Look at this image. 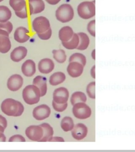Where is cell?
<instances>
[{"instance_id":"6da1fadb","label":"cell","mask_w":135,"mask_h":152,"mask_svg":"<svg viewBox=\"0 0 135 152\" xmlns=\"http://www.w3.org/2000/svg\"><path fill=\"white\" fill-rule=\"evenodd\" d=\"M1 110L7 116L19 117L23 114L24 108L21 102L12 98H7L2 103Z\"/></svg>"},{"instance_id":"7a4b0ae2","label":"cell","mask_w":135,"mask_h":152,"mask_svg":"<svg viewBox=\"0 0 135 152\" xmlns=\"http://www.w3.org/2000/svg\"><path fill=\"white\" fill-rule=\"evenodd\" d=\"M22 97L27 104H36L39 102L40 99V91L34 85L27 86L23 90Z\"/></svg>"},{"instance_id":"3957f363","label":"cell","mask_w":135,"mask_h":152,"mask_svg":"<svg viewBox=\"0 0 135 152\" xmlns=\"http://www.w3.org/2000/svg\"><path fill=\"white\" fill-rule=\"evenodd\" d=\"M77 13L83 20L91 19L96 15L95 1H83L77 7Z\"/></svg>"},{"instance_id":"277c9868","label":"cell","mask_w":135,"mask_h":152,"mask_svg":"<svg viewBox=\"0 0 135 152\" xmlns=\"http://www.w3.org/2000/svg\"><path fill=\"white\" fill-rule=\"evenodd\" d=\"M74 8L71 5L67 3L61 5L55 11V17L57 20L63 23L71 21L74 19Z\"/></svg>"},{"instance_id":"5b68a950","label":"cell","mask_w":135,"mask_h":152,"mask_svg":"<svg viewBox=\"0 0 135 152\" xmlns=\"http://www.w3.org/2000/svg\"><path fill=\"white\" fill-rule=\"evenodd\" d=\"M73 106L72 113L77 118L85 119L91 116V109L85 102H78Z\"/></svg>"},{"instance_id":"8992f818","label":"cell","mask_w":135,"mask_h":152,"mask_svg":"<svg viewBox=\"0 0 135 152\" xmlns=\"http://www.w3.org/2000/svg\"><path fill=\"white\" fill-rule=\"evenodd\" d=\"M33 31L36 33H41L47 31L50 28L49 20L45 17H36L32 23Z\"/></svg>"},{"instance_id":"52a82bcc","label":"cell","mask_w":135,"mask_h":152,"mask_svg":"<svg viewBox=\"0 0 135 152\" xmlns=\"http://www.w3.org/2000/svg\"><path fill=\"white\" fill-rule=\"evenodd\" d=\"M26 135L30 140L34 142H39L42 137L43 131L40 125H32L26 128Z\"/></svg>"},{"instance_id":"ba28073f","label":"cell","mask_w":135,"mask_h":152,"mask_svg":"<svg viewBox=\"0 0 135 152\" xmlns=\"http://www.w3.org/2000/svg\"><path fill=\"white\" fill-rule=\"evenodd\" d=\"M51 109L47 104H41L33 110V116L38 121H42L50 116Z\"/></svg>"},{"instance_id":"9c48e42d","label":"cell","mask_w":135,"mask_h":152,"mask_svg":"<svg viewBox=\"0 0 135 152\" xmlns=\"http://www.w3.org/2000/svg\"><path fill=\"white\" fill-rule=\"evenodd\" d=\"M69 97V91L64 87L57 88L54 91L53 94V100L58 104L66 103Z\"/></svg>"},{"instance_id":"30bf717a","label":"cell","mask_w":135,"mask_h":152,"mask_svg":"<svg viewBox=\"0 0 135 152\" xmlns=\"http://www.w3.org/2000/svg\"><path fill=\"white\" fill-rule=\"evenodd\" d=\"M23 83V79L21 76L15 74L9 77L7 80V87L12 91H16L21 88Z\"/></svg>"},{"instance_id":"8fae6325","label":"cell","mask_w":135,"mask_h":152,"mask_svg":"<svg viewBox=\"0 0 135 152\" xmlns=\"http://www.w3.org/2000/svg\"><path fill=\"white\" fill-rule=\"evenodd\" d=\"M88 128L83 124H77L74 126L71 132L72 137L76 140H82L85 138L88 134Z\"/></svg>"},{"instance_id":"7c38bea8","label":"cell","mask_w":135,"mask_h":152,"mask_svg":"<svg viewBox=\"0 0 135 152\" xmlns=\"http://www.w3.org/2000/svg\"><path fill=\"white\" fill-rule=\"evenodd\" d=\"M84 66L77 62H70L67 67V72L72 78L79 77L83 73Z\"/></svg>"},{"instance_id":"4fadbf2b","label":"cell","mask_w":135,"mask_h":152,"mask_svg":"<svg viewBox=\"0 0 135 152\" xmlns=\"http://www.w3.org/2000/svg\"><path fill=\"white\" fill-rule=\"evenodd\" d=\"M55 68V64L49 58H45L40 61L38 64V69L41 73L47 74L53 71Z\"/></svg>"},{"instance_id":"5bb4252c","label":"cell","mask_w":135,"mask_h":152,"mask_svg":"<svg viewBox=\"0 0 135 152\" xmlns=\"http://www.w3.org/2000/svg\"><path fill=\"white\" fill-rule=\"evenodd\" d=\"M28 33L29 31L28 28L23 26H20L14 32V39L18 42L21 43L26 42L30 39Z\"/></svg>"},{"instance_id":"9a60e30c","label":"cell","mask_w":135,"mask_h":152,"mask_svg":"<svg viewBox=\"0 0 135 152\" xmlns=\"http://www.w3.org/2000/svg\"><path fill=\"white\" fill-rule=\"evenodd\" d=\"M30 15L38 14L45 9V3L43 0H28Z\"/></svg>"},{"instance_id":"2e32d148","label":"cell","mask_w":135,"mask_h":152,"mask_svg":"<svg viewBox=\"0 0 135 152\" xmlns=\"http://www.w3.org/2000/svg\"><path fill=\"white\" fill-rule=\"evenodd\" d=\"M27 53L28 50L26 48L22 46H19L18 47L15 48L12 51L11 53L10 57L13 61L18 62L21 61L24 58H26Z\"/></svg>"},{"instance_id":"e0dca14e","label":"cell","mask_w":135,"mask_h":152,"mask_svg":"<svg viewBox=\"0 0 135 152\" xmlns=\"http://www.w3.org/2000/svg\"><path fill=\"white\" fill-rule=\"evenodd\" d=\"M21 70L24 76L32 77L36 73V64L32 60H27L22 64Z\"/></svg>"},{"instance_id":"ac0fdd59","label":"cell","mask_w":135,"mask_h":152,"mask_svg":"<svg viewBox=\"0 0 135 152\" xmlns=\"http://www.w3.org/2000/svg\"><path fill=\"white\" fill-rule=\"evenodd\" d=\"M33 85L36 86L40 91L41 97L45 96L47 92V79L45 77L38 76L33 79Z\"/></svg>"},{"instance_id":"d6986e66","label":"cell","mask_w":135,"mask_h":152,"mask_svg":"<svg viewBox=\"0 0 135 152\" xmlns=\"http://www.w3.org/2000/svg\"><path fill=\"white\" fill-rule=\"evenodd\" d=\"M74 34V30L71 27L63 26L59 31V38L62 42H66L71 39Z\"/></svg>"},{"instance_id":"ffe728a7","label":"cell","mask_w":135,"mask_h":152,"mask_svg":"<svg viewBox=\"0 0 135 152\" xmlns=\"http://www.w3.org/2000/svg\"><path fill=\"white\" fill-rule=\"evenodd\" d=\"M40 126L42 128L43 131V135L42 137L39 142H48L50 138L52 137L53 135V129L51 126L49 124L43 123L40 125Z\"/></svg>"},{"instance_id":"44dd1931","label":"cell","mask_w":135,"mask_h":152,"mask_svg":"<svg viewBox=\"0 0 135 152\" xmlns=\"http://www.w3.org/2000/svg\"><path fill=\"white\" fill-rule=\"evenodd\" d=\"M79 44V38L78 33H74L73 37L70 40L66 42H62V45L68 50H74L77 49Z\"/></svg>"},{"instance_id":"7402d4cb","label":"cell","mask_w":135,"mask_h":152,"mask_svg":"<svg viewBox=\"0 0 135 152\" xmlns=\"http://www.w3.org/2000/svg\"><path fill=\"white\" fill-rule=\"evenodd\" d=\"M79 38V44L77 47L79 50H85L88 48L90 44V39L88 35L85 32L78 33Z\"/></svg>"},{"instance_id":"603a6c76","label":"cell","mask_w":135,"mask_h":152,"mask_svg":"<svg viewBox=\"0 0 135 152\" xmlns=\"http://www.w3.org/2000/svg\"><path fill=\"white\" fill-rule=\"evenodd\" d=\"M66 77L64 73L57 72L52 74L49 79V83L52 86H57L64 82Z\"/></svg>"},{"instance_id":"cb8c5ba5","label":"cell","mask_w":135,"mask_h":152,"mask_svg":"<svg viewBox=\"0 0 135 152\" xmlns=\"http://www.w3.org/2000/svg\"><path fill=\"white\" fill-rule=\"evenodd\" d=\"M11 48V43L9 37L0 35V52L7 53Z\"/></svg>"},{"instance_id":"d4e9b609","label":"cell","mask_w":135,"mask_h":152,"mask_svg":"<svg viewBox=\"0 0 135 152\" xmlns=\"http://www.w3.org/2000/svg\"><path fill=\"white\" fill-rule=\"evenodd\" d=\"M12 17L11 10L6 6H0V23L8 21Z\"/></svg>"},{"instance_id":"484cf974","label":"cell","mask_w":135,"mask_h":152,"mask_svg":"<svg viewBox=\"0 0 135 152\" xmlns=\"http://www.w3.org/2000/svg\"><path fill=\"white\" fill-rule=\"evenodd\" d=\"M73 119L70 117H65L61 121V127L63 131L67 132L71 131L74 127Z\"/></svg>"},{"instance_id":"4316f807","label":"cell","mask_w":135,"mask_h":152,"mask_svg":"<svg viewBox=\"0 0 135 152\" xmlns=\"http://www.w3.org/2000/svg\"><path fill=\"white\" fill-rule=\"evenodd\" d=\"M71 104L74 105L78 102H87V97L85 93L81 91L74 93L71 97Z\"/></svg>"},{"instance_id":"83f0119b","label":"cell","mask_w":135,"mask_h":152,"mask_svg":"<svg viewBox=\"0 0 135 152\" xmlns=\"http://www.w3.org/2000/svg\"><path fill=\"white\" fill-rule=\"evenodd\" d=\"M9 4L14 11H20L26 6V0H9Z\"/></svg>"},{"instance_id":"f1b7e54d","label":"cell","mask_w":135,"mask_h":152,"mask_svg":"<svg viewBox=\"0 0 135 152\" xmlns=\"http://www.w3.org/2000/svg\"><path fill=\"white\" fill-rule=\"evenodd\" d=\"M53 58L59 64H63L66 61V55L64 50L62 49L53 50L52 51Z\"/></svg>"},{"instance_id":"f546056e","label":"cell","mask_w":135,"mask_h":152,"mask_svg":"<svg viewBox=\"0 0 135 152\" xmlns=\"http://www.w3.org/2000/svg\"><path fill=\"white\" fill-rule=\"evenodd\" d=\"M69 62H77L85 66L86 64L87 59L86 57L81 53H74L71 55L69 60Z\"/></svg>"},{"instance_id":"4dcf8cb0","label":"cell","mask_w":135,"mask_h":152,"mask_svg":"<svg viewBox=\"0 0 135 152\" xmlns=\"http://www.w3.org/2000/svg\"><path fill=\"white\" fill-rule=\"evenodd\" d=\"M95 85L96 83L95 82L90 83L87 87L86 91L88 94V96L89 97L92 99L96 98V95H95Z\"/></svg>"},{"instance_id":"1f68e13d","label":"cell","mask_w":135,"mask_h":152,"mask_svg":"<svg viewBox=\"0 0 135 152\" xmlns=\"http://www.w3.org/2000/svg\"><path fill=\"white\" fill-rule=\"evenodd\" d=\"M52 106L55 111L58 112H62L66 109L68 107V104L67 102L64 104H58L53 100Z\"/></svg>"},{"instance_id":"d6a6232c","label":"cell","mask_w":135,"mask_h":152,"mask_svg":"<svg viewBox=\"0 0 135 152\" xmlns=\"http://www.w3.org/2000/svg\"><path fill=\"white\" fill-rule=\"evenodd\" d=\"M13 24L11 22L7 21L5 22L0 23V29H2L5 31H7L8 33L10 34L13 30Z\"/></svg>"},{"instance_id":"836d02e7","label":"cell","mask_w":135,"mask_h":152,"mask_svg":"<svg viewBox=\"0 0 135 152\" xmlns=\"http://www.w3.org/2000/svg\"><path fill=\"white\" fill-rule=\"evenodd\" d=\"M95 26H96V20H93L90 21L87 25V30L91 36L93 37H96V30H95Z\"/></svg>"},{"instance_id":"e575fe53","label":"cell","mask_w":135,"mask_h":152,"mask_svg":"<svg viewBox=\"0 0 135 152\" xmlns=\"http://www.w3.org/2000/svg\"><path fill=\"white\" fill-rule=\"evenodd\" d=\"M52 31L51 28H50L47 31L41 33H37L39 38L43 40H47L50 39L52 36Z\"/></svg>"},{"instance_id":"d590c367","label":"cell","mask_w":135,"mask_h":152,"mask_svg":"<svg viewBox=\"0 0 135 152\" xmlns=\"http://www.w3.org/2000/svg\"><path fill=\"white\" fill-rule=\"evenodd\" d=\"M15 13L17 17H19L20 19H26L28 17V10H27L26 6L21 11H15Z\"/></svg>"},{"instance_id":"8d00e7d4","label":"cell","mask_w":135,"mask_h":152,"mask_svg":"<svg viewBox=\"0 0 135 152\" xmlns=\"http://www.w3.org/2000/svg\"><path fill=\"white\" fill-rule=\"evenodd\" d=\"M9 142H25L26 140L22 136L20 135H15L9 138Z\"/></svg>"},{"instance_id":"74e56055","label":"cell","mask_w":135,"mask_h":152,"mask_svg":"<svg viewBox=\"0 0 135 152\" xmlns=\"http://www.w3.org/2000/svg\"><path fill=\"white\" fill-rule=\"evenodd\" d=\"M0 125H2L5 129L7 127V121L6 118L2 115H0Z\"/></svg>"},{"instance_id":"f35d334b","label":"cell","mask_w":135,"mask_h":152,"mask_svg":"<svg viewBox=\"0 0 135 152\" xmlns=\"http://www.w3.org/2000/svg\"><path fill=\"white\" fill-rule=\"evenodd\" d=\"M48 142H64V139L61 137H52L50 138Z\"/></svg>"},{"instance_id":"ab89813d","label":"cell","mask_w":135,"mask_h":152,"mask_svg":"<svg viewBox=\"0 0 135 152\" xmlns=\"http://www.w3.org/2000/svg\"><path fill=\"white\" fill-rule=\"evenodd\" d=\"M45 1L49 4L55 5L58 4L61 1V0H45Z\"/></svg>"},{"instance_id":"60d3db41","label":"cell","mask_w":135,"mask_h":152,"mask_svg":"<svg viewBox=\"0 0 135 152\" xmlns=\"http://www.w3.org/2000/svg\"><path fill=\"white\" fill-rule=\"evenodd\" d=\"M0 142H6V137L4 134V133L0 132Z\"/></svg>"},{"instance_id":"b9f144b4","label":"cell","mask_w":135,"mask_h":152,"mask_svg":"<svg viewBox=\"0 0 135 152\" xmlns=\"http://www.w3.org/2000/svg\"><path fill=\"white\" fill-rule=\"evenodd\" d=\"M0 35H3V36H7L9 37V33L5 31L2 29H0Z\"/></svg>"},{"instance_id":"7bdbcfd3","label":"cell","mask_w":135,"mask_h":152,"mask_svg":"<svg viewBox=\"0 0 135 152\" xmlns=\"http://www.w3.org/2000/svg\"><path fill=\"white\" fill-rule=\"evenodd\" d=\"M4 129L5 128H4L2 125H0V132L4 133Z\"/></svg>"},{"instance_id":"ee69618b","label":"cell","mask_w":135,"mask_h":152,"mask_svg":"<svg viewBox=\"0 0 135 152\" xmlns=\"http://www.w3.org/2000/svg\"><path fill=\"white\" fill-rule=\"evenodd\" d=\"M95 51L96 50H93V52H92V57H93V59L95 60Z\"/></svg>"},{"instance_id":"f6af8a7d","label":"cell","mask_w":135,"mask_h":152,"mask_svg":"<svg viewBox=\"0 0 135 152\" xmlns=\"http://www.w3.org/2000/svg\"><path fill=\"white\" fill-rule=\"evenodd\" d=\"M3 1H4V0H0V2H2Z\"/></svg>"}]
</instances>
